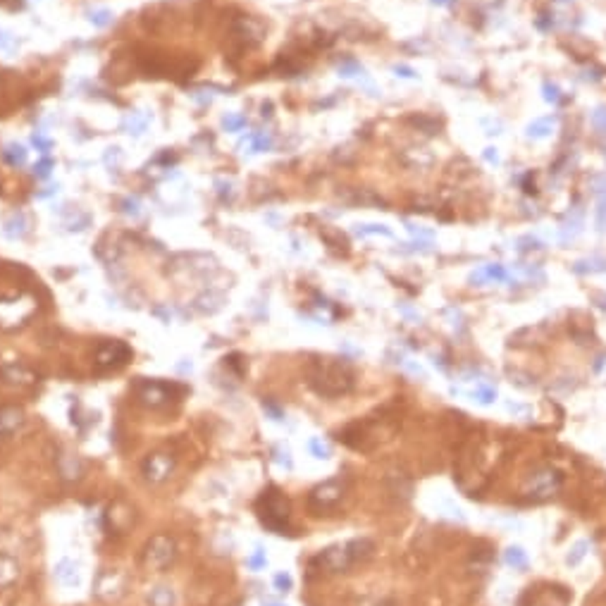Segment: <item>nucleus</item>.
I'll return each instance as SVG.
<instances>
[{
	"label": "nucleus",
	"instance_id": "nucleus-1",
	"mask_svg": "<svg viewBox=\"0 0 606 606\" xmlns=\"http://www.w3.org/2000/svg\"><path fill=\"white\" fill-rule=\"evenodd\" d=\"M308 384L323 396H341L353 387V368L346 358L313 356L305 366Z\"/></svg>",
	"mask_w": 606,
	"mask_h": 606
},
{
	"label": "nucleus",
	"instance_id": "nucleus-2",
	"mask_svg": "<svg viewBox=\"0 0 606 606\" xmlns=\"http://www.w3.org/2000/svg\"><path fill=\"white\" fill-rule=\"evenodd\" d=\"M256 513H258L260 523L265 525L270 533L284 535L289 530V516H292V506L289 499L284 497L280 487L270 485L256 501Z\"/></svg>",
	"mask_w": 606,
	"mask_h": 606
},
{
	"label": "nucleus",
	"instance_id": "nucleus-3",
	"mask_svg": "<svg viewBox=\"0 0 606 606\" xmlns=\"http://www.w3.org/2000/svg\"><path fill=\"white\" fill-rule=\"evenodd\" d=\"M134 391H136L139 404L148 406V409H165L170 401L179 399L184 389L177 384L160 382V380H141V382H136Z\"/></svg>",
	"mask_w": 606,
	"mask_h": 606
},
{
	"label": "nucleus",
	"instance_id": "nucleus-4",
	"mask_svg": "<svg viewBox=\"0 0 606 606\" xmlns=\"http://www.w3.org/2000/svg\"><path fill=\"white\" fill-rule=\"evenodd\" d=\"M341 499H344V482L339 477H332V480L323 482V485L313 487L308 494V508L315 516H323V513H332L339 508Z\"/></svg>",
	"mask_w": 606,
	"mask_h": 606
},
{
	"label": "nucleus",
	"instance_id": "nucleus-5",
	"mask_svg": "<svg viewBox=\"0 0 606 606\" xmlns=\"http://www.w3.org/2000/svg\"><path fill=\"white\" fill-rule=\"evenodd\" d=\"M561 485H563V475L559 470L551 468V465H542V468L533 470V473L525 477L523 492L533 499H549L561 490Z\"/></svg>",
	"mask_w": 606,
	"mask_h": 606
},
{
	"label": "nucleus",
	"instance_id": "nucleus-6",
	"mask_svg": "<svg viewBox=\"0 0 606 606\" xmlns=\"http://www.w3.org/2000/svg\"><path fill=\"white\" fill-rule=\"evenodd\" d=\"M36 301L31 296H12V298H0V327L3 330H17L26 325V320L34 315Z\"/></svg>",
	"mask_w": 606,
	"mask_h": 606
},
{
	"label": "nucleus",
	"instance_id": "nucleus-7",
	"mask_svg": "<svg viewBox=\"0 0 606 606\" xmlns=\"http://www.w3.org/2000/svg\"><path fill=\"white\" fill-rule=\"evenodd\" d=\"M177 556V544L170 535H155V537L148 540L146 549H143L141 563L148 571H165L170 563L175 561Z\"/></svg>",
	"mask_w": 606,
	"mask_h": 606
},
{
	"label": "nucleus",
	"instance_id": "nucleus-8",
	"mask_svg": "<svg viewBox=\"0 0 606 606\" xmlns=\"http://www.w3.org/2000/svg\"><path fill=\"white\" fill-rule=\"evenodd\" d=\"M571 589H566L563 585L540 582L525 592L523 606H571Z\"/></svg>",
	"mask_w": 606,
	"mask_h": 606
},
{
	"label": "nucleus",
	"instance_id": "nucleus-9",
	"mask_svg": "<svg viewBox=\"0 0 606 606\" xmlns=\"http://www.w3.org/2000/svg\"><path fill=\"white\" fill-rule=\"evenodd\" d=\"M134 351L125 341L120 339H105L96 346V353H93V363L98 370H117L122 366L132 361Z\"/></svg>",
	"mask_w": 606,
	"mask_h": 606
},
{
	"label": "nucleus",
	"instance_id": "nucleus-10",
	"mask_svg": "<svg viewBox=\"0 0 606 606\" xmlns=\"http://www.w3.org/2000/svg\"><path fill=\"white\" fill-rule=\"evenodd\" d=\"M313 563L325 573H344L356 563V559H353L348 544H337V546H327L325 551H320Z\"/></svg>",
	"mask_w": 606,
	"mask_h": 606
},
{
	"label": "nucleus",
	"instance_id": "nucleus-11",
	"mask_svg": "<svg viewBox=\"0 0 606 606\" xmlns=\"http://www.w3.org/2000/svg\"><path fill=\"white\" fill-rule=\"evenodd\" d=\"M175 463H177V461H175L172 454L153 452V454L146 456V461H143L141 473H143V477H146L148 482H155V485H158V482H165L170 475H172Z\"/></svg>",
	"mask_w": 606,
	"mask_h": 606
},
{
	"label": "nucleus",
	"instance_id": "nucleus-12",
	"mask_svg": "<svg viewBox=\"0 0 606 606\" xmlns=\"http://www.w3.org/2000/svg\"><path fill=\"white\" fill-rule=\"evenodd\" d=\"M232 39L239 41L244 48H253L265 39V29L253 17H239L232 24Z\"/></svg>",
	"mask_w": 606,
	"mask_h": 606
},
{
	"label": "nucleus",
	"instance_id": "nucleus-13",
	"mask_svg": "<svg viewBox=\"0 0 606 606\" xmlns=\"http://www.w3.org/2000/svg\"><path fill=\"white\" fill-rule=\"evenodd\" d=\"M24 425V411L17 404H3L0 406V437H12L22 430Z\"/></svg>",
	"mask_w": 606,
	"mask_h": 606
},
{
	"label": "nucleus",
	"instance_id": "nucleus-14",
	"mask_svg": "<svg viewBox=\"0 0 606 606\" xmlns=\"http://www.w3.org/2000/svg\"><path fill=\"white\" fill-rule=\"evenodd\" d=\"M125 589V580L117 571H103L96 580V594L100 599H115Z\"/></svg>",
	"mask_w": 606,
	"mask_h": 606
},
{
	"label": "nucleus",
	"instance_id": "nucleus-15",
	"mask_svg": "<svg viewBox=\"0 0 606 606\" xmlns=\"http://www.w3.org/2000/svg\"><path fill=\"white\" fill-rule=\"evenodd\" d=\"M0 377L8 384H15V387H31V384H36V375L31 373L29 368L17 366V363H5V366H0Z\"/></svg>",
	"mask_w": 606,
	"mask_h": 606
},
{
	"label": "nucleus",
	"instance_id": "nucleus-16",
	"mask_svg": "<svg viewBox=\"0 0 606 606\" xmlns=\"http://www.w3.org/2000/svg\"><path fill=\"white\" fill-rule=\"evenodd\" d=\"M19 578V563L12 559L10 554L0 551V589L15 585Z\"/></svg>",
	"mask_w": 606,
	"mask_h": 606
},
{
	"label": "nucleus",
	"instance_id": "nucleus-17",
	"mask_svg": "<svg viewBox=\"0 0 606 606\" xmlns=\"http://www.w3.org/2000/svg\"><path fill=\"white\" fill-rule=\"evenodd\" d=\"M146 602H148V606H175L177 597H175L172 587H165V585H158V587H153L151 592H148Z\"/></svg>",
	"mask_w": 606,
	"mask_h": 606
},
{
	"label": "nucleus",
	"instance_id": "nucleus-18",
	"mask_svg": "<svg viewBox=\"0 0 606 606\" xmlns=\"http://www.w3.org/2000/svg\"><path fill=\"white\" fill-rule=\"evenodd\" d=\"M508 277V272L503 270V265H487L482 270H477L470 275V282H503Z\"/></svg>",
	"mask_w": 606,
	"mask_h": 606
},
{
	"label": "nucleus",
	"instance_id": "nucleus-19",
	"mask_svg": "<svg viewBox=\"0 0 606 606\" xmlns=\"http://www.w3.org/2000/svg\"><path fill=\"white\" fill-rule=\"evenodd\" d=\"M503 563L511 566L513 571H523V568H528V554H525L520 546H508V549L503 551Z\"/></svg>",
	"mask_w": 606,
	"mask_h": 606
},
{
	"label": "nucleus",
	"instance_id": "nucleus-20",
	"mask_svg": "<svg viewBox=\"0 0 606 606\" xmlns=\"http://www.w3.org/2000/svg\"><path fill=\"white\" fill-rule=\"evenodd\" d=\"M55 578L60 582H65V585H77V580H79V573H77V566H74L72 561H60L57 563V568H55Z\"/></svg>",
	"mask_w": 606,
	"mask_h": 606
},
{
	"label": "nucleus",
	"instance_id": "nucleus-21",
	"mask_svg": "<svg viewBox=\"0 0 606 606\" xmlns=\"http://www.w3.org/2000/svg\"><path fill=\"white\" fill-rule=\"evenodd\" d=\"M5 234H8L10 239H22L26 234V217L22 215V213H17V215H12L5 222Z\"/></svg>",
	"mask_w": 606,
	"mask_h": 606
},
{
	"label": "nucleus",
	"instance_id": "nucleus-22",
	"mask_svg": "<svg viewBox=\"0 0 606 606\" xmlns=\"http://www.w3.org/2000/svg\"><path fill=\"white\" fill-rule=\"evenodd\" d=\"M470 396H473V401H477V404L487 406L497 399V389L490 387V384H477V387L470 391Z\"/></svg>",
	"mask_w": 606,
	"mask_h": 606
},
{
	"label": "nucleus",
	"instance_id": "nucleus-23",
	"mask_svg": "<svg viewBox=\"0 0 606 606\" xmlns=\"http://www.w3.org/2000/svg\"><path fill=\"white\" fill-rule=\"evenodd\" d=\"M3 158L8 165H12V168H17V165H24L26 163V151L22 146H8L3 151Z\"/></svg>",
	"mask_w": 606,
	"mask_h": 606
},
{
	"label": "nucleus",
	"instance_id": "nucleus-24",
	"mask_svg": "<svg viewBox=\"0 0 606 606\" xmlns=\"http://www.w3.org/2000/svg\"><path fill=\"white\" fill-rule=\"evenodd\" d=\"M587 549H589V544L585 540H580V542H576V546H573L571 549V554H568V559H566V563L568 566H578V563H580L585 556H587Z\"/></svg>",
	"mask_w": 606,
	"mask_h": 606
},
{
	"label": "nucleus",
	"instance_id": "nucleus-25",
	"mask_svg": "<svg viewBox=\"0 0 606 606\" xmlns=\"http://www.w3.org/2000/svg\"><path fill=\"white\" fill-rule=\"evenodd\" d=\"M251 141V151L253 153H260V151H270L272 148V139L267 136V134H253V136H249Z\"/></svg>",
	"mask_w": 606,
	"mask_h": 606
},
{
	"label": "nucleus",
	"instance_id": "nucleus-26",
	"mask_svg": "<svg viewBox=\"0 0 606 606\" xmlns=\"http://www.w3.org/2000/svg\"><path fill=\"white\" fill-rule=\"evenodd\" d=\"M551 130H554V120H537V122H533V125H530L528 134H530V136H546Z\"/></svg>",
	"mask_w": 606,
	"mask_h": 606
},
{
	"label": "nucleus",
	"instance_id": "nucleus-27",
	"mask_svg": "<svg viewBox=\"0 0 606 606\" xmlns=\"http://www.w3.org/2000/svg\"><path fill=\"white\" fill-rule=\"evenodd\" d=\"M308 447H310V452H313V456H315V458H320V461L330 458V447H327V444L323 442V439L313 437V439H310V442H308Z\"/></svg>",
	"mask_w": 606,
	"mask_h": 606
},
{
	"label": "nucleus",
	"instance_id": "nucleus-28",
	"mask_svg": "<svg viewBox=\"0 0 606 606\" xmlns=\"http://www.w3.org/2000/svg\"><path fill=\"white\" fill-rule=\"evenodd\" d=\"M606 262L604 260H582L576 265V272H604Z\"/></svg>",
	"mask_w": 606,
	"mask_h": 606
},
{
	"label": "nucleus",
	"instance_id": "nucleus-29",
	"mask_svg": "<svg viewBox=\"0 0 606 606\" xmlns=\"http://www.w3.org/2000/svg\"><path fill=\"white\" fill-rule=\"evenodd\" d=\"M222 125H224V130H227V132H239V130H244V127H246V117H241V115H227L222 120Z\"/></svg>",
	"mask_w": 606,
	"mask_h": 606
},
{
	"label": "nucleus",
	"instance_id": "nucleus-30",
	"mask_svg": "<svg viewBox=\"0 0 606 606\" xmlns=\"http://www.w3.org/2000/svg\"><path fill=\"white\" fill-rule=\"evenodd\" d=\"M89 19H91V24H96V26H108L112 22V12H108V10H96V12L89 15Z\"/></svg>",
	"mask_w": 606,
	"mask_h": 606
},
{
	"label": "nucleus",
	"instance_id": "nucleus-31",
	"mask_svg": "<svg viewBox=\"0 0 606 606\" xmlns=\"http://www.w3.org/2000/svg\"><path fill=\"white\" fill-rule=\"evenodd\" d=\"M358 234L366 237V234H384V237H391V232L384 224H366V227H358Z\"/></svg>",
	"mask_w": 606,
	"mask_h": 606
},
{
	"label": "nucleus",
	"instance_id": "nucleus-32",
	"mask_svg": "<svg viewBox=\"0 0 606 606\" xmlns=\"http://www.w3.org/2000/svg\"><path fill=\"white\" fill-rule=\"evenodd\" d=\"M265 563H267V559H265V551H262V549H256V554L249 559V566L253 568V571H260Z\"/></svg>",
	"mask_w": 606,
	"mask_h": 606
},
{
	"label": "nucleus",
	"instance_id": "nucleus-33",
	"mask_svg": "<svg viewBox=\"0 0 606 606\" xmlns=\"http://www.w3.org/2000/svg\"><path fill=\"white\" fill-rule=\"evenodd\" d=\"M597 224L599 229H606V191H602V201H599V211H597Z\"/></svg>",
	"mask_w": 606,
	"mask_h": 606
},
{
	"label": "nucleus",
	"instance_id": "nucleus-34",
	"mask_svg": "<svg viewBox=\"0 0 606 606\" xmlns=\"http://www.w3.org/2000/svg\"><path fill=\"white\" fill-rule=\"evenodd\" d=\"M275 587L280 589V592H289V589H292V578H289L287 573L275 576Z\"/></svg>",
	"mask_w": 606,
	"mask_h": 606
},
{
	"label": "nucleus",
	"instance_id": "nucleus-35",
	"mask_svg": "<svg viewBox=\"0 0 606 606\" xmlns=\"http://www.w3.org/2000/svg\"><path fill=\"white\" fill-rule=\"evenodd\" d=\"M262 409H265L267 413L272 416V420H282L284 418V411L280 409V406H275L272 401H262Z\"/></svg>",
	"mask_w": 606,
	"mask_h": 606
},
{
	"label": "nucleus",
	"instance_id": "nucleus-36",
	"mask_svg": "<svg viewBox=\"0 0 606 606\" xmlns=\"http://www.w3.org/2000/svg\"><path fill=\"white\" fill-rule=\"evenodd\" d=\"M12 48H15V39H12V36H8L5 31H0V51L10 53Z\"/></svg>",
	"mask_w": 606,
	"mask_h": 606
},
{
	"label": "nucleus",
	"instance_id": "nucleus-37",
	"mask_svg": "<svg viewBox=\"0 0 606 606\" xmlns=\"http://www.w3.org/2000/svg\"><path fill=\"white\" fill-rule=\"evenodd\" d=\"M594 125H597L602 132H606V110H597V112H594Z\"/></svg>",
	"mask_w": 606,
	"mask_h": 606
},
{
	"label": "nucleus",
	"instance_id": "nucleus-38",
	"mask_svg": "<svg viewBox=\"0 0 606 606\" xmlns=\"http://www.w3.org/2000/svg\"><path fill=\"white\" fill-rule=\"evenodd\" d=\"M544 91H546V93H544L546 100H554V103L559 100V89H556V87H551V84H544Z\"/></svg>",
	"mask_w": 606,
	"mask_h": 606
},
{
	"label": "nucleus",
	"instance_id": "nucleus-39",
	"mask_svg": "<svg viewBox=\"0 0 606 606\" xmlns=\"http://www.w3.org/2000/svg\"><path fill=\"white\" fill-rule=\"evenodd\" d=\"M51 168H53V160H44V163L39 165V168H36V175L39 177H48V172H51Z\"/></svg>",
	"mask_w": 606,
	"mask_h": 606
},
{
	"label": "nucleus",
	"instance_id": "nucleus-40",
	"mask_svg": "<svg viewBox=\"0 0 606 606\" xmlns=\"http://www.w3.org/2000/svg\"><path fill=\"white\" fill-rule=\"evenodd\" d=\"M34 143H36V146L41 148V153H46L48 148H51V141H46V139H41L39 134H34Z\"/></svg>",
	"mask_w": 606,
	"mask_h": 606
},
{
	"label": "nucleus",
	"instance_id": "nucleus-41",
	"mask_svg": "<svg viewBox=\"0 0 606 606\" xmlns=\"http://www.w3.org/2000/svg\"><path fill=\"white\" fill-rule=\"evenodd\" d=\"M394 72H396V74L401 72V77H416V72H413L411 67H394Z\"/></svg>",
	"mask_w": 606,
	"mask_h": 606
},
{
	"label": "nucleus",
	"instance_id": "nucleus-42",
	"mask_svg": "<svg viewBox=\"0 0 606 606\" xmlns=\"http://www.w3.org/2000/svg\"><path fill=\"white\" fill-rule=\"evenodd\" d=\"M434 5H444V8H449V5H454L456 0H432Z\"/></svg>",
	"mask_w": 606,
	"mask_h": 606
},
{
	"label": "nucleus",
	"instance_id": "nucleus-43",
	"mask_svg": "<svg viewBox=\"0 0 606 606\" xmlns=\"http://www.w3.org/2000/svg\"><path fill=\"white\" fill-rule=\"evenodd\" d=\"M267 606H282V604H267Z\"/></svg>",
	"mask_w": 606,
	"mask_h": 606
}]
</instances>
